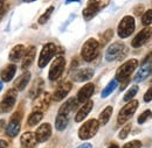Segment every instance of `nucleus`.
I'll return each mask as SVG.
<instances>
[{"instance_id":"f257e3e1","label":"nucleus","mask_w":152,"mask_h":148,"mask_svg":"<svg viewBox=\"0 0 152 148\" xmlns=\"http://www.w3.org/2000/svg\"><path fill=\"white\" fill-rule=\"evenodd\" d=\"M99 52V43L95 38H89L84 42L82 50H81V56L86 62H91L95 59Z\"/></svg>"},{"instance_id":"f03ea898","label":"nucleus","mask_w":152,"mask_h":148,"mask_svg":"<svg viewBox=\"0 0 152 148\" xmlns=\"http://www.w3.org/2000/svg\"><path fill=\"white\" fill-rule=\"evenodd\" d=\"M109 1L110 0H89L87 7L82 12L83 18L86 19V20L93 19L102 8H104L105 6H108Z\"/></svg>"},{"instance_id":"7ed1b4c3","label":"nucleus","mask_w":152,"mask_h":148,"mask_svg":"<svg viewBox=\"0 0 152 148\" xmlns=\"http://www.w3.org/2000/svg\"><path fill=\"white\" fill-rule=\"evenodd\" d=\"M128 49L125 47L124 43L122 42H115L111 46H109V48L105 52V59L108 62H113L116 59H121L123 58L126 54Z\"/></svg>"},{"instance_id":"20e7f679","label":"nucleus","mask_w":152,"mask_h":148,"mask_svg":"<svg viewBox=\"0 0 152 148\" xmlns=\"http://www.w3.org/2000/svg\"><path fill=\"white\" fill-rule=\"evenodd\" d=\"M99 128V123L96 119H90L88 121H86L78 131V136L82 140H88L91 139Z\"/></svg>"},{"instance_id":"39448f33","label":"nucleus","mask_w":152,"mask_h":148,"mask_svg":"<svg viewBox=\"0 0 152 148\" xmlns=\"http://www.w3.org/2000/svg\"><path fill=\"white\" fill-rule=\"evenodd\" d=\"M138 65V61L136 58H131L129 61H126L124 64H122L117 71H116V81H125L128 78H130V75L134 71V69Z\"/></svg>"},{"instance_id":"423d86ee","label":"nucleus","mask_w":152,"mask_h":148,"mask_svg":"<svg viewBox=\"0 0 152 148\" xmlns=\"http://www.w3.org/2000/svg\"><path fill=\"white\" fill-rule=\"evenodd\" d=\"M134 18L126 15L121 20V22L118 23V36L121 38H126L129 37L134 30Z\"/></svg>"},{"instance_id":"0eeeda50","label":"nucleus","mask_w":152,"mask_h":148,"mask_svg":"<svg viewBox=\"0 0 152 148\" xmlns=\"http://www.w3.org/2000/svg\"><path fill=\"white\" fill-rule=\"evenodd\" d=\"M56 46L54 43H46L43 47H42V50L40 53V56H39V67L40 68H45L49 61L54 57V55L56 54Z\"/></svg>"},{"instance_id":"6e6552de","label":"nucleus","mask_w":152,"mask_h":148,"mask_svg":"<svg viewBox=\"0 0 152 148\" xmlns=\"http://www.w3.org/2000/svg\"><path fill=\"white\" fill-rule=\"evenodd\" d=\"M138 105H139L138 100H130V102H128V104L125 106H123L122 110L118 113V124L121 125V124L126 123L134 114Z\"/></svg>"},{"instance_id":"1a4fd4ad","label":"nucleus","mask_w":152,"mask_h":148,"mask_svg":"<svg viewBox=\"0 0 152 148\" xmlns=\"http://www.w3.org/2000/svg\"><path fill=\"white\" fill-rule=\"evenodd\" d=\"M66 68V59L63 56H57L54 59V62L52 63V67L49 69V79L50 81H56L61 77V75L63 74Z\"/></svg>"},{"instance_id":"9d476101","label":"nucleus","mask_w":152,"mask_h":148,"mask_svg":"<svg viewBox=\"0 0 152 148\" xmlns=\"http://www.w3.org/2000/svg\"><path fill=\"white\" fill-rule=\"evenodd\" d=\"M17 100V91L15 90H8L2 100L0 102V113H7L12 111Z\"/></svg>"},{"instance_id":"9b49d317","label":"nucleus","mask_w":152,"mask_h":148,"mask_svg":"<svg viewBox=\"0 0 152 148\" xmlns=\"http://www.w3.org/2000/svg\"><path fill=\"white\" fill-rule=\"evenodd\" d=\"M50 102H52V96L49 92H42L40 93L38 97L35 98V102H34V106H33V110L34 111H40L43 112L47 111L49 105H50Z\"/></svg>"},{"instance_id":"f8f14e48","label":"nucleus","mask_w":152,"mask_h":148,"mask_svg":"<svg viewBox=\"0 0 152 148\" xmlns=\"http://www.w3.org/2000/svg\"><path fill=\"white\" fill-rule=\"evenodd\" d=\"M152 36V27H145L144 29H142L136 36L133 37L131 46L133 48H139L142 46H144Z\"/></svg>"},{"instance_id":"ddd939ff","label":"nucleus","mask_w":152,"mask_h":148,"mask_svg":"<svg viewBox=\"0 0 152 148\" xmlns=\"http://www.w3.org/2000/svg\"><path fill=\"white\" fill-rule=\"evenodd\" d=\"M152 73V58H146V61L142 64V67L139 68V70L137 71V74L134 76V82L136 83H140L144 79H146Z\"/></svg>"},{"instance_id":"4468645a","label":"nucleus","mask_w":152,"mask_h":148,"mask_svg":"<svg viewBox=\"0 0 152 148\" xmlns=\"http://www.w3.org/2000/svg\"><path fill=\"white\" fill-rule=\"evenodd\" d=\"M72 88H73V84L70 82H63V83H61L56 89H55V91H54L53 96H52V99L54 102H61L69 93V91L72 90Z\"/></svg>"},{"instance_id":"2eb2a0df","label":"nucleus","mask_w":152,"mask_h":148,"mask_svg":"<svg viewBox=\"0 0 152 148\" xmlns=\"http://www.w3.org/2000/svg\"><path fill=\"white\" fill-rule=\"evenodd\" d=\"M94 90H95V85L93 83H87L86 85H83L80 91L77 92V102L78 103H86L87 100H89V98L93 96L94 93Z\"/></svg>"},{"instance_id":"dca6fc26","label":"nucleus","mask_w":152,"mask_h":148,"mask_svg":"<svg viewBox=\"0 0 152 148\" xmlns=\"http://www.w3.org/2000/svg\"><path fill=\"white\" fill-rule=\"evenodd\" d=\"M50 135H52V126L48 123L42 124L38 130H37V133H35V138H37V141L38 142H45V141H47L50 138Z\"/></svg>"},{"instance_id":"f3484780","label":"nucleus","mask_w":152,"mask_h":148,"mask_svg":"<svg viewBox=\"0 0 152 148\" xmlns=\"http://www.w3.org/2000/svg\"><path fill=\"white\" fill-rule=\"evenodd\" d=\"M93 106H94V103H93V100H87L84 104H83V106L77 111L76 113V117H75V121L76 123H81V121H83L84 119H86V117L90 113V111L93 110Z\"/></svg>"},{"instance_id":"a211bd4d","label":"nucleus","mask_w":152,"mask_h":148,"mask_svg":"<svg viewBox=\"0 0 152 148\" xmlns=\"http://www.w3.org/2000/svg\"><path fill=\"white\" fill-rule=\"evenodd\" d=\"M35 54H37V48L35 47H29L26 52H25V54H23V58H22V69H28L32 64H33V61H34V58H35Z\"/></svg>"},{"instance_id":"6ab92c4d","label":"nucleus","mask_w":152,"mask_h":148,"mask_svg":"<svg viewBox=\"0 0 152 148\" xmlns=\"http://www.w3.org/2000/svg\"><path fill=\"white\" fill-rule=\"evenodd\" d=\"M94 76V70L90 68H84L81 69L78 71H76L75 74L73 75V79L75 82H87L89 79H91Z\"/></svg>"},{"instance_id":"aec40b11","label":"nucleus","mask_w":152,"mask_h":148,"mask_svg":"<svg viewBox=\"0 0 152 148\" xmlns=\"http://www.w3.org/2000/svg\"><path fill=\"white\" fill-rule=\"evenodd\" d=\"M20 142L22 145L23 148H33L35 147V145L38 144L37 141V138H35V134H33L32 132H26L21 135V139H20Z\"/></svg>"},{"instance_id":"412c9836","label":"nucleus","mask_w":152,"mask_h":148,"mask_svg":"<svg viewBox=\"0 0 152 148\" xmlns=\"http://www.w3.org/2000/svg\"><path fill=\"white\" fill-rule=\"evenodd\" d=\"M20 121L21 119H17V118H11V121L8 124V126L6 127V134L10 138H14L19 134L20 132Z\"/></svg>"},{"instance_id":"4be33fe9","label":"nucleus","mask_w":152,"mask_h":148,"mask_svg":"<svg viewBox=\"0 0 152 148\" xmlns=\"http://www.w3.org/2000/svg\"><path fill=\"white\" fill-rule=\"evenodd\" d=\"M77 99L74 98V97H72V98H69L67 102H64V104H62V106L60 107V110H58V114H63V115H68L70 112L73 111L74 109H76V106H77Z\"/></svg>"},{"instance_id":"5701e85b","label":"nucleus","mask_w":152,"mask_h":148,"mask_svg":"<svg viewBox=\"0 0 152 148\" xmlns=\"http://www.w3.org/2000/svg\"><path fill=\"white\" fill-rule=\"evenodd\" d=\"M29 79H31V74L29 73H25L22 74L20 77L17 78V81L14 82V89L18 90V91H22L27 84L29 83Z\"/></svg>"},{"instance_id":"b1692460","label":"nucleus","mask_w":152,"mask_h":148,"mask_svg":"<svg viewBox=\"0 0 152 148\" xmlns=\"http://www.w3.org/2000/svg\"><path fill=\"white\" fill-rule=\"evenodd\" d=\"M42 88H43V79L42 78L35 79L33 85H32V88H31V90H29V93H28L29 98L35 99L40 93H42Z\"/></svg>"},{"instance_id":"393cba45","label":"nucleus","mask_w":152,"mask_h":148,"mask_svg":"<svg viewBox=\"0 0 152 148\" xmlns=\"http://www.w3.org/2000/svg\"><path fill=\"white\" fill-rule=\"evenodd\" d=\"M15 71H17L15 64H8V65L1 71V78H2V81H5V82L12 81V78H13L14 75H15Z\"/></svg>"},{"instance_id":"a878e982","label":"nucleus","mask_w":152,"mask_h":148,"mask_svg":"<svg viewBox=\"0 0 152 148\" xmlns=\"http://www.w3.org/2000/svg\"><path fill=\"white\" fill-rule=\"evenodd\" d=\"M25 47L22 46V44H18V46H14V48L11 50V53H10V59L11 61H13V62H17V61H19L20 58L23 56L25 54Z\"/></svg>"},{"instance_id":"bb28decb","label":"nucleus","mask_w":152,"mask_h":148,"mask_svg":"<svg viewBox=\"0 0 152 148\" xmlns=\"http://www.w3.org/2000/svg\"><path fill=\"white\" fill-rule=\"evenodd\" d=\"M42 118H43V113L42 112L33 111L29 114L28 119H27V124H28V126H35L42 120Z\"/></svg>"},{"instance_id":"cd10ccee","label":"nucleus","mask_w":152,"mask_h":148,"mask_svg":"<svg viewBox=\"0 0 152 148\" xmlns=\"http://www.w3.org/2000/svg\"><path fill=\"white\" fill-rule=\"evenodd\" d=\"M113 106H107L102 113L99 114V117H98V123H99V125H105L108 121H109V119H110V117H111V114H113Z\"/></svg>"},{"instance_id":"c85d7f7f","label":"nucleus","mask_w":152,"mask_h":148,"mask_svg":"<svg viewBox=\"0 0 152 148\" xmlns=\"http://www.w3.org/2000/svg\"><path fill=\"white\" fill-rule=\"evenodd\" d=\"M68 126V115H63V114H58L55 120V127L57 131L66 130V127Z\"/></svg>"},{"instance_id":"c756f323","label":"nucleus","mask_w":152,"mask_h":148,"mask_svg":"<svg viewBox=\"0 0 152 148\" xmlns=\"http://www.w3.org/2000/svg\"><path fill=\"white\" fill-rule=\"evenodd\" d=\"M117 82H118V81L113 79V81H111V82H110V83L104 88V90L102 91V94H101V96H102V98H107L109 94H111V92H114V90L117 88V84H118Z\"/></svg>"},{"instance_id":"7c9ffc66","label":"nucleus","mask_w":152,"mask_h":148,"mask_svg":"<svg viewBox=\"0 0 152 148\" xmlns=\"http://www.w3.org/2000/svg\"><path fill=\"white\" fill-rule=\"evenodd\" d=\"M137 92H138V86H137V85H133V86H131V88L126 91V93L124 94L123 100H124V102H130V100H132V98L137 94Z\"/></svg>"},{"instance_id":"2f4dec72","label":"nucleus","mask_w":152,"mask_h":148,"mask_svg":"<svg viewBox=\"0 0 152 148\" xmlns=\"http://www.w3.org/2000/svg\"><path fill=\"white\" fill-rule=\"evenodd\" d=\"M53 11H54V6H50V7H48L47 8V11L40 17V19H39V23L40 25H43V23H46L48 20H49V18H50V15H52V13H53Z\"/></svg>"},{"instance_id":"473e14b6","label":"nucleus","mask_w":152,"mask_h":148,"mask_svg":"<svg viewBox=\"0 0 152 148\" xmlns=\"http://www.w3.org/2000/svg\"><path fill=\"white\" fill-rule=\"evenodd\" d=\"M142 23L144 26H150L152 23V9H148L142 15Z\"/></svg>"},{"instance_id":"72a5a7b5","label":"nucleus","mask_w":152,"mask_h":148,"mask_svg":"<svg viewBox=\"0 0 152 148\" xmlns=\"http://www.w3.org/2000/svg\"><path fill=\"white\" fill-rule=\"evenodd\" d=\"M113 35H114L113 29H108L107 32H104V33H103V35L101 36V44H99V46H104L105 43H108V42L111 40Z\"/></svg>"},{"instance_id":"f704fd0d","label":"nucleus","mask_w":152,"mask_h":148,"mask_svg":"<svg viewBox=\"0 0 152 148\" xmlns=\"http://www.w3.org/2000/svg\"><path fill=\"white\" fill-rule=\"evenodd\" d=\"M151 118H152V112L150 110H145V111L138 117V120L137 121H138V124H144L145 121H148Z\"/></svg>"},{"instance_id":"c9c22d12","label":"nucleus","mask_w":152,"mask_h":148,"mask_svg":"<svg viewBox=\"0 0 152 148\" xmlns=\"http://www.w3.org/2000/svg\"><path fill=\"white\" fill-rule=\"evenodd\" d=\"M130 130H131V124H128V125H125L121 132H119V134H118V138L121 139V140H123V139H126V136L129 135V133H130Z\"/></svg>"},{"instance_id":"e433bc0d","label":"nucleus","mask_w":152,"mask_h":148,"mask_svg":"<svg viewBox=\"0 0 152 148\" xmlns=\"http://www.w3.org/2000/svg\"><path fill=\"white\" fill-rule=\"evenodd\" d=\"M142 147V142L139 140H133V141H130L128 144H125L123 148H140Z\"/></svg>"},{"instance_id":"4c0bfd02","label":"nucleus","mask_w":152,"mask_h":148,"mask_svg":"<svg viewBox=\"0 0 152 148\" xmlns=\"http://www.w3.org/2000/svg\"><path fill=\"white\" fill-rule=\"evenodd\" d=\"M152 100V86L145 92V94H144V102L145 103H149V102H151Z\"/></svg>"},{"instance_id":"58836bf2","label":"nucleus","mask_w":152,"mask_h":148,"mask_svg":"<svg viewBox=\"0 0 152 148\" xmlns=\"http://www.w3.org/2000/svg\"><path fill=\"white\" fill-rule=\"evenodd\" d=\"M137 9H134V13H136V15H140L142 14V12H143V5H139V6H137L136 7Z\"/></svg>"},{"instance_id":"ea45409f","label":"nucleus","mask_w":152,"mask_h":148,"mask_svg":"<svg viewBox=\"0 0 152 148\" xmlns=\"http://www.w3.org/2000/svg\"><path fill=\"white\" fill-rule=\"evenodd\" d=\"M7 147H8V144L5 140H0V148H7Z\"/></svg>"},{"instance_id":"a19ab883","label":"nucleus","mask_w":152,"mask_h":148,"mask_svg":"<svg viewBox=\"0 0 152 148\" xmlns=\"http://www.w3.org/2000/svg\"><path fill=\"white\" fill-rule=\"evenodd\" d=\"M77 148H93V146H91V144H83V145L78 146Z\"/></svg>"},{"instance_id":"79ce46f5","label":"nucleus","mask_w":152,"mask_h":148,"mask_svg":"<svg viewBox=\"0 0 152 148\" xmlns=\"http://www.w3.org/2000/svg\"><path fill=\"white\" fill-rule=\"evenodd\" d=\"M2 130H5V120H0V133L2 132Z\"/></svg>"},{"instance_id":"37998d69","label":"nucleus","mask_w":152,"mask_h":148,"mask_svg":"<svg viewBox=\"0 0 152 148\" xmlns=\"http://www.w3.org/2000/svg\"><path fill=\"white\" fill-rule=\"evenodd\" d=\"M4 12V0H0V14Z\"/></svg>"},{"instance_id":"c03bdc74","label":"nucleus","mask_w":152,"mask_h":148,"mask_svg":"<svg viewBox=\"0 0 152 148\" xmlns=\"http://www.w3.org/2000/svg\"><path fill=\"white\" fill-rule=\"evenodd\" d=\"M108 148H119V147H118L117 145H115V144H114V145H111V146H109V147H108Z\"/></svg>"},{"instance_id":"a18cd8bd","label":"nucleus","mask_w":152,"mask_h":148,"mask_svg":"<svg viewBox=\"0 0 152 148\" xmlns=\"http://www.w3.org/2000/svg\"><path fill=\"white\" fill-rule=\"evenodd\" d=\"M72 1H78V0H67L66 2H67V4H69V2H72Z\"/></svg>"},{"instance_id":"49530a36","label":"nucleus","mask_w":152,"mask_h":148,"mask_svg":"<svg viewBox=\"0 0 152 148\" xmlns=\"http://www.w3.org/2000/svg\"><path fill=\"white\" fill-rule=\"evenodd\" d=\"M25 2H31V1H35V0H23Z\"/></svg>"},{"instance_id":"de8ad7c7","label":"nucleus","mask_w":152,"mask_h":148,"mask_svg":"<svg viewBox=\"0 0 152 148\" xmlns=\"http://www.w3.org/2000/svg\"><path fill=\"white\" fill-rule=\"evenodd\" d=\"M1 89H2V83L0 82V91H1Z\"/></svg>"}]
</instances>
